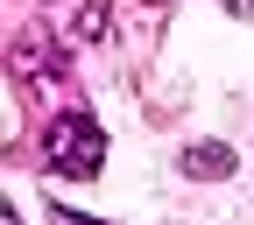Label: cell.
<instances>
[{
    "instance_id": "1",
    "label": "cell",
    "mask_w": 254,
    "mask_h": 225,
    "mask_svg": "<svg viewBox=\"0 0 254 225\" xmlns=\"http://www.w3.org/2000/svg\"><path fill=\"white\" fill-rule=\"evenodd\" d=\"M99 162H106V134H99V120L92 113H57V127H50V169H64V176H99Z\"/></svg>"
},
{
    "instance_id": "2",
    "label": "cell",
    "mask_w": 254,
    "mask_h": 225,
    "mask_svg": "<svg viewBox=\"0 0 254 225\" xmlns=\"http://www.w3.org/2000/svg\"><path fill=\"white\" fill-rule=\"evenodd\" d=\"M184 169H190V176H226V169H233V155L205 141V148H190V155H184Z\"/></svg>"
},
{
    "instance_id": "3",
    "label": "cell",
    "mask_w": 254,
    "mask_h": 225,
    "mask_svg": "<svg viewBox=\"0 0 254 225\" xmlns=\"http://www.w3.org/2000/svg\"><path fill=\"white\" fill-rule=\"evenodd\" d=\"M50 225H99V218H78V211H57Z\"/></svg>"
},
{
    "instance_id": "4",
    "label": "cell",
    "mask_w": 254,
    "mask_h": 225,
    "mask_svg": "<svg viewBox=\"0 0 254 225\" xmlns=\"http://www.w3.org/2000/svg\"><path fill=\"white\" fill-rule=\"evenodd\" d=\"M226 7H233V14H254V0H226Z\"/></svg>"
}]
</instances>
